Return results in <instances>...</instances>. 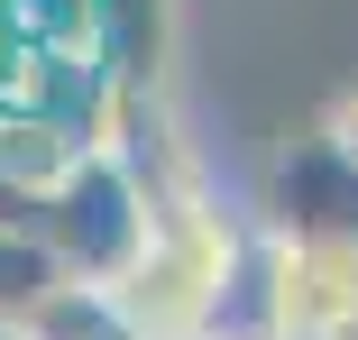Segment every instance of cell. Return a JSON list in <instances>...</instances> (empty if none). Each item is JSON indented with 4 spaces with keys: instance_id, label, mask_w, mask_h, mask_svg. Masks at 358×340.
<instances>
[{
    "instance_id": "6da1fadb",
    "label": "cell",
    "mask_w": 358,
    "mask_h": 340,
    "mask_svg": "<svg viewBox=\"0 0 358 340\" xmlns=\"http://www.w3.org/2000/svg\"><path fill=\"white\" fill-rule=\"evenodd\" d=\"M148 212H157V184H148V166H138V148L92 139L74 157V175L37 202V230L55 239L64 267H74V285H110L120 267L148 248Z\"/></svg>"
},
{
    "instance_id": "7a4b0ae2",
    "label": "cell",
    "mask_w": 358,
    "mask_h": 340,
    "mask_svg": "<svg viewBox=\"0 0 358 340\" xmlns=\"http://www.w3.org/2000/svg\"><path fill=\"white\" fill-rule=\"evenodd\" d=\"M266 340H358V230H266Z\"/></svg>"
},
{
    "instance_id": "3957f363",
    "label": "cell",
    "mask_w": 358,
    "mask_h": 340,
    "mask_svg": "<svg viewBox=\"0 0 358 340\" xmlns=\"http://www.w3.org/2000/svg\"><path fill=\"white\" fill-rule=\"evenodd\" d=\"M83 46H92L101 101H157L166 55H175V0H92L83 10Z\"/></svg>"
},
{
    "instance_id": "277c9868",
    "label": "cell",
    "mask_w": 358,
    "mask_h": 340,
    "mask_svg": "<svg viewBox=\"0 0 358 340\" xmlns=\"http://www.w3.org/2000/svg\"><path fill=\"white\" fill-rule=\"evenodd\" d=\"M101 139L92 111H64V101H0V184H10L19 202H46L64 175H74V157Z\"/></svg>"
},
{
    "instance_id": "5b68a950",
    "label": "cell",
    "mask_w": 358,
    "mask_h": 340,
    "mask_svg": "<svg viewBox=\"0 0 358 340\" xmlns=\"http://www.w3.org/2000/svg\"><path fill=\"white\" fill-rule=\"evenodd\" d=\"M266 230H358V166L322 139L285 148L275 184H266Z\"/></svg>"
},
{
    "instance_id": "8992f818",
    "label": "cell",
    "mask_w": 358,
    "mask_h": 340,
    "mask_svg": "<svg viewBox=\"0 0 358 340\" xmlns=\"http://www.w3.org/2000/svg\"><path fill=\"white\" fill-rule=\"evenodd\" d=\"M64 285H74V267L55 257L37 212H0V331H28Z\"/></svg>"
},
{
    "instance_id": "52a82bcc",
    "label": "cell",
    "mask_w": 358,
    "mask_h": 340,
    "mask_svg": "<svg viewBox=\"0 0 358 340\" xmlns=\"http://www.w3.org/2000/svg\"><path fill=\"white\" fill-rule=\"evenodd\" d=\"M322 139H331V148H340V157L358 166V83H349V92H340L331 111H322Z\"/></svg>"
},
{
    "instance_id": "ba28073f",
    "label": "cell",
    "mask_w": 358,
    "mask_h": 340,
    "mask_svg": "<svg viewBox=\"0 0 358 340\" xmlns=\"http://www.w3.org/2000/svg\"><path fill=\"white\" fill-rule=\"evenodd\" d=\"M202 340H266V331H202Z\"/></svg>"
}]
</instances>
